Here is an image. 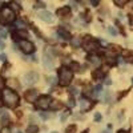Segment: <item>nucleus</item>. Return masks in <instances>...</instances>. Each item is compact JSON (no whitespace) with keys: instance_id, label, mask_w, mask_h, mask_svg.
Listing matches in <instances>:
<instances>
[{"instance_id":"36","label":"nucleus","mask_w":133,"mask_h":133,"mask_svg":"<svg viewBox=\"0 0 133 133\" xmlns=\"http://www.w3.org/2000/svg\"><path fill=\"white\" fill-rule=\"evenodd\" d=\"M105 84H107V85L112 84V80H110V79H107V80H105Z\"/></svg>"},{"instance_id":"29","label":"nucleus","mask_w":133,"mask_h":133,"mask_svg":"<svg viewBox=\"0 0 133 133\" xmlns=\"http://www.w3.org/2000/svg\"><path fill=\"white\" fill-rule=\"evenodd\" d=\"M4 85H5V83H4V80H3V77L0 76V89H3Z\"/></svg>"},{"instance_id":"11","label":"nucleus","mask_w":133,"mask_h":133,"mask_svg":"<svg viewBox=\"0 0 133 133\" xmlns=\"http://www.w3.org/2000/svg\"><path fill=\"white\" fill-rule=\"evenodd\" d=\"M57 16L61 17V19H65V17H69L71 16V8L69 7H61L57 9Z\"/></svg>"},{"instance_id":"35","label":"nucleus","mask_w":133,"mask_h":133,"mask_svg":"<svg viewBox=\"0 0 133 133\" xmlns=\"http://www.w3.org/2000/svg\"><path fill=\"white\" fill-rule=\"evenodd\" d=\"M16 24H17L19 27H23V25H24V23H23V21H16Z\"/></svg>"},{"instance_id":"34","label":"nucleus","mask_w":133,"mask_h":133,"mask_svg":"<svg viewBox=\"0 0 133 133\" xmlns=\"http://www.w3.org/2000/svg\"><path fill=\"white\" fill-rule=\"evenodd\" d=\"M39 5V8H43L44 7V3H41V2H39V3H36V7Z\"/></svg>"},{"instance_id":"7","label":"nucleus","mask_w":133,"mask_h":133,"mask_svg":"<svg viewBox=\"0 0 133 133\" xmlns=\"http://www.w3.org/2000/svg\"><path fill=\"white\" fill-rule=\"evenodd\" d=\"M19 48L23 51L24 53H33L35 51V45H33V43H31L29 40H20L19 41Z\"/></svg>"},{"instance_id":"14","label":"nucleus","mask_w":133,"mask_h":133,"mask_svg":"<svg viewBox=\"0 0 133 133\" xmlns=\"http://www.w3.org/2000/svg\"><path fill=\"white\" fill-rule=\"evenodd\" d=\"M0 115H2V123L4 124V123H8L9 121V115H8V112L5 109H2L0 110Z\"/></svg>"},{"instance_id":"38","label":"nucleus","mask_w":133,"mask_h":133,"mask_svg":"<svg viewBox=\"0 0 133 133\" xmlns=\"http://www.w3.org/2000/svg\"><path fill=\"white\" fill-rule=\"evenodd\" d=\"M91 4H92V5H95V7H96V5H98V2H92V3H91Z\"/></svg>"},{"instance_id":"23","label":"nucleus","mask_w":133,"mask_h":133,"mask_svg":"<svg viewBox=\"0 0 133 133\" xmlns=\"http://www.w3.org/2000/svg\"><path fill=\"white\" fill-rule=\"evenodd\" d=\"M89 60H91L93 64H98V63H100V59H98L97 56H89Z\"/></svg>"},{"instance_id":"33","label":"nucleus","mask_w":133,"mask_h":133,"mask_svg":"<svg viewBox=\"0 0 133 133\" xmlns=\"http://www.w3.org/2000/svg\"><path fill=\"white\" fill-rule=\"evenodd\" d=\"M127 61H128V63H133V55H132V56H129V57L127 59Z\"/></svg>"},{"instance_id":"37","label":"nucleus","mask_w":133,"mask_h":133,"mask_svg":"<svg viewBox=\"0 0 133 133\" xmlns=\"http://www.w3.org/2000/svg\"><path fill=\"white\" fill-rule=\"evenodd\" d=\"M73 44H75V45H79V40L75 39V40H73Z\"/></svg>"},{"instance_id":"25","label":"nucleus","mask_w":133,"mask_h":133,"mask_svg":"<svg viewBox=\"0 0 133 133\" xmlns=\"http://www.w3.org/2000/svg\"><path fill=\"white\" fill-rule=\"evenodd\" d=\"M93 77H95V79H98V77H103V72H101V71L95 72V73H93Z\"/></svg>"},{"instance_id":"28","label":"nucleus","mask_w":133,"mask_h":133,"mask_svg":"<svg viewBox=\"0 0 133 133\" xmlns=\"http://www.w3.org/2000/svg\"><path fill=\"white\" fill-rule=\"evenodd\" d=\"M5 36H7V31H5V29H2V31H0V37L4 39Z\"/></svg>"},{"instance_id":"26","label":"nucleus","mask_w":133,"mask_h":133,"mask_svg":"<svg viewBox=\"0 0 133 133\" xmlns=\"http://www.w3.org/2000/svg\"><path fill=\"white\" fill-rule=\"evenodd\" d=\"M40 117H41L43 120H48V118H49L51 116H49L48 113H44V112H43V113H40Z\"/></svg>"},{"instance_id":"27","label":"nucleus","mask_w":133,"mask_h":133,"mask_svg":"<svg viewBox=\"0 0 133 133\" xmlns=\"http://www.w3.org/2000/svg\"><path fill=\"white\" fill-rule=\"evenodd\" d=\"M5 60H7V55H5V53H0V61L4 63Z\"/></svg>"},{"instance_id":"3","label":"nucleus","mask_w":133,"mask_h":133,"mask_svg":"<svg viewBox=\"0 0 133 133\" xmlns=\"http://www.w3.org/2000/svg\"><path fill=\"white\" fill-rule=\"evenodd\" d=\"M73 79V73L71 68H66V66H61L59 71V83L61 85H69L71 81Z\"/></svg>"},{"instance_id":"30","label":"nucleus","mask_w":133,"mask_h":133,"mask_svg":"<svg viewBox=\"0 0 133 133\" xmlns=\"http://www.w3.org/2000/svg\"><path fill=\"white\" fill-rule=\"evenodd\" d=\"M68 115H69V112H65V113L61 116V121H65V118L68 117Z\"/></svg>"},{"instance_id":"18","label":"nucleus","mask_w":133,"mask_h":133,"mask_svg":"<svg viewBox=\"0 0 133 133\" xmlns=\"http://www.w3.org/2000/svg\"><path fill=\"white\" fill-rule=\"evenodd\" d=\"M49 108H51V109H53V110H56V109H60V108H61V104H60L59 101H56V100H53Z\"/></svg>"},{"instance_id":"45","label":"nucleus","mask_w":133,"mask_h":133,"mask_svg":"<svg viewBox=\"0 0 133 133\" xmlns=\"http://www.w3.org/2000/svg\"><path fill=\"white\" fill-rule=\"evenodd\" d=\"M52 133H57V132H52Z\"/></svg>"},{"instance_id":"42","label":"nucleus","mask_w":133,"mask_h":133,"mask_svg":"<svg viewBox=\"0 0 133 133\" xmlns=\"http://www.w3.org/2000/svg\"><path fill=\"white\" fill-rule=\"evenodd\" d=\"M2 48H3V44H2V43H0V49H2Z\"/></svg>"},{"instance_id":"39","label":"nucleus","mask_w":133,"mask_h":133,"mask_svg":"<svg viewBox=\"0 0 133 133\" xmlns=\"http://www.w3.org/2000/svg\"><path fill=\"white\" fill-rule=\"evenodd\" d=\"M100 133H109V130H108V129H104V130H101Z\"/></svg>"},{"instance_id":"44","label":"nucleus","mask_w":133,"mask_h":133,"mask_svg":"<svg viewBox=\"0 0 133 133\" xmlns=\"http://www.w3.org/2000/svg\"><path fill=\"white\" fill-rule=\"evenodd\" d=\"M83 133H88V129H85V130H84V132H83Z\"/></svg>"},{"instance_id":"1","label":"nucleus","mask_w":133,"mask_h":133,"mask_svg":"<svg viewBox=\"0 0 133 133\" xmlns=\"http://www.w3.org/2000/svg\"><path fill=\"white\" fill-rule=\"evenodd\" d=\"M3 100H4L5 105L9 108H15L19 105V96L12 89H5L3 92Z\"/></svg>"},{"instance_id":"31","label":"nucleus","mask_w":133,"mask_h":133,"mask_svg":"<svg viewBox=\"0 0 133 133\" xmlns=\"http://www.w3.org/2000/svg\"><path fill=\"white\" fill-rule=\"evenodd\" d=\"M68 105H69V107H71V108H73V107H75V105H76V104H75V101H73V100H72V98H71V100H69V101H68Z\"/></svg>"},{"instance_id":"8","label":"nucleus","mask_w":133,"mask_h":133,"mask_svg":"<svg viewBox=\"0 0 133 133\" xmlns=\"http://www.w3.org/2000/svg\"><path fill=\"white\" fill-rule=\"evenodd\" d=\"M37 17L41 21H44V23H53V20H55L53 15L51 12H48V11H40L37 14Z\"/></svg>"},{"instance_id":"15","label":"nucleus","mask_w":133,"mask_h":133,"mask_svg":"<svg viewBox=\"0 0 133 133\" xmlns=\"http://www.w3.org/2000/svg\"><path fill=\"white\" fill-rule=\"evenodd\" d=\"M39 132V127L37 125H28L27 127V133H37Z\"/></svg>"},{"instance_id":"41","label":"nucleus","mask_w":133,"mask_h":133,"mask_svg":"<svg viewBox=\"0 0 133 133\" xmlns=\"http://www.w3.org/2000/svg\"><path fill=\"white\" fill-rule=\"evenodd\" d=\"M117 133H128V132H127V130H118Z\"/></svg>"},{"instance_id":"46","label":"nucleus","mask_w":133,"mask_h":133,"mask_svg":"<svg viewBox=\"0 0 133 133\" xmlns=\"http://www.w3.org/2000/svg\"><path fill=\"white\" fill-rule=\"evenodd\" d=\"M0 133H2V132H0Z\"/></svg>"},{"instance_id":"13","label":"nucleus","mask_w":133,"mask_h":133,"mask_svg":"<svg viewBox=\"0 0 133 133\" xmlns=\"http://www.w3.org/2000/svg\"><path fill=\"white\" fill-rule=\"evenodd\" d=\"M57 35L61 36V39H64V40H71V33L66 29H64V28H59L57 29Z\"/></svg>"},{"instance_id":"43","label":"nucleus","mask_w":133,"mask_h":133,"mask_svg":"<svg viewBox=\"0 0 133 133\" xmlns=\"http://www.w3.org/2000/svg\"><path fill=\"white\" fill-rule=\"evenodd\" d=\"M15 133H23V132H20V130H16V132H15Z\"/></svg>"},{"instance_id":"16","label":"nucleus","mask_w":133,"mask_h":133,"mask_svg":"<svg viewBox=\"0 0 133 133\" xmlns=\"http://www.w3.org/2000/svg\"><path fill=\"white\" fill-rule=\"evenodd\" d=\"M89 107H91V103L88 101V100L83 98L81 101H80V108H81V109H88V108H89Z\"/></svg>"},{"instance_id":"20","label":"nucleus","mask_w":133,"mask_h":133,"mask_svg":"<svg viewBox=\"0 0 133 133\" xmlns=\"http://www.w3.org/2000/svg\"><path fill=\"white\" fill-rule=\"evenodd\" d=\"M108 33L109 35H112V36H116L117 35V31L115 27H108Z\"/></svg>"},{"instance_id":"17","label":"nucleus","mask_w":133,"mask_h":133,"mask_svg":"<svg viewBox=\"0 0 133 133\" xmlns=\"http://www.w3.org/2000/svg\"><path fill=\"white\" fill-rule=\"evenodd\" d=\"M101 92H103V87H101V85H96V87H95L93 96H95V97H98L100 95H101Z\"/></svg>"},{"instance_id":"4","label":"nucleus","mask_w":133,"mask_h":133,"mask_svg":"<svg viewBox=\"0 0 133 133\" xmlns=\"http://www.w3.org/2000/svg\"><path fill=\"white\" fill-rule=\"evenodd\" d=\"M23 80H24V84L28 85V87H32V85H35L39 80V75L36 72H28L23 76Z\"/></svg>"},{"instance_id":"2","label":"nucleus","mask_w":133,"mask_h":133,"mask_svg":"<svg viewBox=\"0 0 133 133\" xmlns=\"http://www.w3.org/2000/svg\"><path fill=\"white\" fill-rule=\"evenodd\" d=\"M16 19V15L9 7H4L0 9V23L2 24H11Z\"/></svg>"},{"instance_id":"32","label":"nucleus","mask_w":133,"mask_h":133,"mask_svg":"<svg viewBox=\"0 0 133 133\" xmlns=\"http://www.w3.org/2000/svg\"><path fill=\"white\" fill-rule=\"evenodd\" d=\"M95 120H96V121H100V120H101V115H100V113H96Z\"/></svg>"},{"instance_id":"40","label":"nucleus","mask_w":133,"mask_h":133,"mask_svg":"<svg viewBox=\"0 0 133 133\" xmlns=\"http://www.w3.org/2000/svg\"><path fill=\"white\" fill-rule=\"evenodd\" d=\"M2 133H9V130H8V129H3V132H2Z\"/></svg>"},{"instance_id":"47","label":"nucleus","mask_w":133,"mask_h":133,"mask_svg":"<svg viewBox=\"0 0 133 133\" xmlns=\"http://www.w3.org/2000/svg\"><path fill=\"white\" fill-rule=\"evenodd\" d=\"M132 81H133V80H132Z\"/></svg>"},{"instance_id":"12","label":"nucleus","mask_w":133,"mask_h":133,"mask_svg":"<svg viewBox=\"0 0 133 133\" xmlns=\"http://www.w3.org/2000/svg\"><path fill=\"white\" fill-rule=\"evenodd\" d=\"M84 47H85L88 51H91V49H97V47H98V43H97V41H95L92 37H91V39L88 37V41L84 44Z\"/></svg>"},{"instance_id":"19","label":"nucleus","mask_w":133,"mask_h":133,"mask_svg":"<svg viewBox=\"0 0 133 133\" xmlns=\"http://www.w3.org/2000/svg\"><path fill=\"white\" fill-rule=\"evenodd\" d=\"M47 83H48L49 85H55V84H56V79H55L53 76H48V77H47Z\"/></svg>"},{"instance_id":"5","label":"nucleus","mask_w":133,"mask_h":133,"mask_svg":"<svg viewBox=\"0 0 133 133\" xmlns=\"http://www.w3.org/2000/svg\"><path fill=\"white\" fill-rule=\"evenodd\" d=\"M43 66L45 68L47 71H52L53 66H55V63H53V59H52V55L45 51L43 53Z\"/></svg>"},{"instance_id":"21","label":"nucleus","mask_w":133,"mask_h":133,"mask_svg":"<svg viewBox=\"0 0 133 133\" xmlns=\"http://www.w3.org/2000/svg\"><path fill=\"white\" fill-rule=\"evenodd\" d=\"M115 4L118 5V7H123L127 4V0H115Z\"/></svg>"},{"instance_id":"24","label":"nucleus","mask_w":133,"mask_h":133,"mask_svg":"<svg viewBox=\"0 0 133 133\" xmlns=\"http://www.w3.org/2000/svg\"><path fill=\"white\" fill-rule=\"evenodd\" d=\"M76 132V125H71L66 128V133H75Z\"/></svg>"},{"instance_id":"10","label":"nucleus","mask_w":133,"mask_h":133,"mask_svg":"<svg viewBox=\"0 0 133 133\" xmlns=\"http://www.w3.org/2000/svg\"><path fill=\"white\" fill-rule=\"evenodd\" d=\"M14 37L16 40L20 41V39H27L28 37V31L27 29H23V28H19L14 32Z\"/></svg>"},{"instance_id":"22","label":"nucleus","mask_w":133,"mask_h":133,"mask_svg":"<svg viewBox=\"0 0 133 133\" xmlns=\"http://www.w3.org/2000/svg\"><path fill=\"white\" fill-rule=\"evenodd\" d=\"M69 92H71V95H72V96L79 95V91H77V88H75V87H71V88H69Z\"/></svg>"},{"instance_id":"6","label":"nucleus","mask_w":133,"mask_h":133,"mask_svg":"<svg viewBox=\"0 0 133 133\" xmlns=\"http://www.w3.org/2000/svg\"><path fill=\"white\" fill-rule=\"evenodd\" d=\"M53 100L51 98V96H40L36 101V107L40 109H48L51 107Z\"/></svg>"},{"instance_id":"9","label":"nucleus","mask_w":133,"mask_h":133,"mask_svg":"<svg viewBox=\"0 0 133 133\" xmlns=\"http://www.w3.org/2000/svg\"><path fill=\"white\" fill-rule=\"evenodd\" d=\"M37 98H39L37 91L31 89V91H27V92H25V100H27L28 103H36Z\"/></svg>"}]
</instances>
